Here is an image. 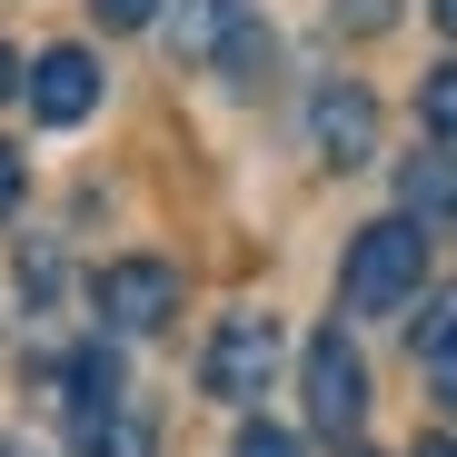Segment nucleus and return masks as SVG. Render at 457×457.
I'll return each mask as SVG.
<instances>
[{"instance_id":"obj_1","label":"nucleus","mask_w":457,"mask_h":457,"mask_svg":"<svg viewBox=\"0 0 457 457\" xmlns=\"http://www.w3.org/2000/svg\"><path fill=\"white\" fill-rule=\"evenodd\" d=\"M418 278H428V228L418 219H378V228H358V249H348V309H408L418 298Z\"/></svg>"},{"instance_id":"obj_2","label":"nucleus","mask_w":457,"mask_h":457,"mask_svg":"<svg viewBox=\"0 0 457 457\" xmlns=\"http://www.w3.org/2000/svg\"><path fill=\"white\" fill-rule=\"evenodd\" d=\"M269 368H278V319H269V309H228V319L209 328L199 388H209V398H228V408H249V398L269 388Z\"/></svg>"},{"instance_id":"obj_3","label":"nucleus","mask_w":457,"mask_h":457,"mask_svg":"<svg viewBox=\"0 0 457 457\" xmlns=\"http://www.w3.org/2000/svg\"><path fill=\"white\" fill-rule=\"evenodd\" d=\"M358 418H368V368H358L348 328H319L309 338V428L319 437H358Z\"/></svg>"},{"instance_id":"obj_4","label":"nucleus","mask_w":457,"mask_h":457,"mask_svg":"<svg viewBox=\"0 0 457 457\" xmlns=\"http://www.w3.org/2000/svg\"><path fill=\"white\" fill-rule=\"evenodd\" d=\"M170 309H179V269H170V259H120V269L100 278V319L129 328V338L170 328Z\"/></svg>"},{"instance_id":"obj_5","label":"nucleus","mask_w":457,"mask_h":457,"mask_svg":"<svg viewBox=\"0 0 457 457\" xmlns=\"http://www.w3.org/2000/svg\"><path fill=\"white\" fill-rule=\"evenodd\" d=\"M30 110H40L50 129L90 120V110H100V60H90V50H70V40L40 50V60H30Z\"/></svg>"},{"instance_id":"obj_6","label":"nucleus","mask_w":457,"mask_h":457,"mask_svg":"<svg viewBox=\"0 0 457 457\" xmlns=\"http://www.w3.org/2000/svg\"><path fill=\"white\" fill-rule=\"evenodd\" d=\"M309 129H319V149H328L338 170H358L368 149H378V100H368L358 80H328V90L309 100Z\"/></svg>"},{"instance_id":"obj_7","label":"nucleus","mask_w":457,"mask_h":457,"mask_svg":"<svg viewBox=\"0 0 457 457\" xmlns=\"http://www.w3.org/2000/svg\"><path fill=\"white\" fill-rule=\"evenodd\" d=\"M418 358H428V388H437V398L457 408V298H447V309H437V319L418 328Z\"/></svg>"},{"instance_id":"obj_8","label":"nucleus","mask_w":457,"mask_h":457,"mask_svg":"<svg viewBox=\"0 0 457 457\" xmlns=\"http://www.w3.org/2000/svg\"><path fill=\"white\" fill-rule=\"evenodd\" d=\"M418 120H428L437 139H457V60H447V70H428V90H418Z\"/></svg>"},{"instance_id":"obj_9","label":"nucleus","mask_w":457,"mask_h":457,"mask_svg":"<svg viewBox=\"0 0 457 457\" xmlns=\"http://www.w3.org/2000/svg\"><path fill=\"white\" fill-rule=\"evenodd\" d=\"M408 199H418V209H457V170H447V160H418V170H408Z\"/></svg>"},{"instance_id":"obj_10","label":"nucleus","mask_w":457,"mask_h":457,"mask_svg":"<svg viewBox=\"0 0 457 457\" xmlns=\"http://www.w3.org/2000/svg\"><path fill=\"white\" fill-rule=\"evenodd\" d=\"M90 11H100L110 30H149V21H160V11H170V0H90Z\"/></svg>"},{"instance_id":"obj_11","label":"nucleus","mask_w":457,"mask_h":457,"mask_svg":"<svg viewBox=\"0 0 457 457\" xmlns=\"http://www.w3.org/2000/svg\"><path fill=\"white\" fill-rule=\"evenodd\" d=\"M239 457H298V437H288V428H269V418H259V428H239Z\"/></svg>"},{"instance_id":"obj_12","label":"nucleus","mask_w":457,"mask_h":457,"mask_svg":"<svg viewBox=\"0 0 457 457\" xmlns=\"http://www.w3.org/2000/svg\"><path fill=\"white\" fill-rule=\"evenodd\" d=\"M11 209H21V149L0 139V219H11Z\"/></svg>"},{"instance_id":"obj_13","label":"nucleus","mask_w":457,"mask_h":457,"mask_svg":"<svg viewBox=\"0 0 457 457\" xmlns=\"http://www.w3.org/2000/svg\"><path fill=\"white\" fill-rule=\"evenodd\" d=\"M437 30H447V40H457V0H437Z\"/></svg>"},{"instance_id":"obj_14","label":"nucleus","mask_w":457,"mask_h":457,"mask_svg":"<svg viewBox=\"0 0 457 457\" xmlns=\"http://www.w3.org/2000/svg\"><path fill=\"white\" fill-rule=\"evenodd\" d=\"M418 457H457V447H447V437H428V447H418Z\"/></svg>"},{"instance_id":"obj_15","label":"nucleus","mask_w":457,"mask_h":457,"mask_svg":"<svg viewBox=\"0 0 457 457\" xmlns=\"http://www.w3.org/2000/svg\"><path fill=\"white\" fill-rule=\"evenodd\" d=\"M0 90H11V50H0Z\"/></svg>"}]
</instances>
